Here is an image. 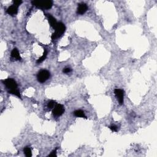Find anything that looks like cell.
I'll list each match as a JSON object with an SVG mask.
<instances>
[{
  "mask_svg": "<svg viewBox=\"0 0 157 157\" xmlns=\"http://www.w3.org/2000/svg\"><path fill=\"white\" fill-rule=\"evenodd\" d=\"M55 32L54 33H53L52 35V39L53 40L60 38V37L63 34L66 28H65V26L63 23H58L57 26L55 27Z\"/></svg>",
  "mask_w": 157,
  "mask_h": 157,
  "instance_id": "6da1fadb",
  "label": "cell"
},
{
  "mask_svg": "<svg viewBox=\"0 0 157 157\" xmlns=\"http://www.w3.org/2000/svg\"><path fill=\"white\" fill-rule=\"evenodd\" d=\"M32 4L38 7L49 9L52 6V1H33Z\"/></svg>",
  "mask_w": 157,
  "mask_h": 157,
  "instance_id": "7a4b0ae2",
  "label": "cell"
},
{
  "mask_svg": "<svg viewBox=\"0 0 157 157\" xmlns=\"http://www.w3.org/2000/svg\"><path fill=\"white\" fill-rule=\"evenodd\" d=\"M50 74L47 70H42L40 72H39V73L38 74V76H37V78H38V81L41 83L45 82L47 80H48V79L50 77Z\"/></svg>",
  "mask_w": 157,
  "mask_h": 157,
  "instance_id": "3957f363",
  "label": "cell"
},
{
  "mask_svg": "<svg viewBox=\"0 0 157 157\" xmlns=\"http://www.w3.org/2000/svg\"><path fill=\"white\" fill-rule=\"evenodd\" d=\"M4 84L6 86V87L9 90L16 89L17 87V85L16 82L12 79H7L4 81Z\"/></svg>",
  "mask_w": 157,
  "mask_h": 157,
  "instance_id": "277c9868",
  "label": "cell"
},
{
  "mask_svg": "<svg viewBox=\"0 0 157 157\" xmlns=\"http://www.w3.org/2000/svg\"><path fill=\"white\" fill-rule=\"evenodd\" d=\"M65 112L64 107L61 104H57L53 109V114L56 116H60Z\"/></svg>",
  "mask_w": 157,
  "mask_h": 157,
  "instance_id": "5b68a950",
  "label": "cell"
},
{
  "mask_svg": "<svg viewBox=\"0 0 157 157\" xmlns=\"http://www.w3.org/2000/svg\"><path fill=\"white\" fill-rule=\"evenodd\" d=\"M114 93L116 97L118 99V102L120 105L123 104V95H124V91L121 89H115L114 91Z\"/></svg>",
  "mask_w": 157,
  "mask_h": 157,
  "instance_id": "8992f818",
  "label": "cell"
},
{
  "mask_svg": "<svg viewBox=\"0 0 157 157\" xmlns=\"http://www.w3.org/2000/svg\"><path fill=\"white\" fill-rule=\"evenodd\" d=\"M88 10V6L86 4H79L78 8H77V13L78 14L82 15L84 14H85L86 12V11Z\"/></svg>",
  "mask_w": 157,
  "mask_h": 157,
  "instance_id": "52a82bcc",
  "label": "cell"
},
{
  "mask_svg": "<svg viewBox=\"0 0 157 157\" xmlns=\"http://www.w3.org/2000/svg\"><path fill=\"white\" fill-rule=\"evenodd\" d=\"M17 11H18V7H17L15 5L13 6H11L9 7L7 9V12L9 15H15L17 13Z\"/></svg>",
  "mask_w": 157,
  "mask_h": 157,
  "instance_id": "ba28073f",
  "label": "cell"
},
{
  "mask_svg": "<svg viewBox=\"0 0 157 157\" xmlns=\"http://www.w3.org/2000/svg\"><path fill=\"white\" fill-rule=\"evenodd\" d=\"M48 18H49V23H50V25H51L53 28H55L58 23L57 22V20H55V18H54V17H53L52 16L50 15V14L48 15Z\"/></svg>",
  "mask_w": 157,
  "mask_h": 157,
  "instance_id": "9c48e42d",
  "label": "cell"
},
{
  "mask_svg": "<svg viewBox=\"0 0 157 157\" xmlns=\"http://www.w3.org/2000/svg\"><path fill=\"white\" fill-rule=\"evenodd\" d=\"M11 56L13 58H15L16 60H21V57H20V54L19 52H18V50L17 49H13V50L11 52Z\"/></svg>",
  "mask_w": 157,
  "mask_h": 157,
  "instance_id": "30bf717a",
  "label": "cell"
},
{
  "mask_svg": "<svg viewBox=\"0 0 157 157\" xmlns=\"http://www.w3.org/2000/svg\"><path fill=\"white\" fill-rule=\"evenodd\" d=\"M74 114L75 116L77 117H82V118H86V117L85 115V114H84V111H82V110H77L76 111L74 112Z\"/></svg>",
  "mask_w": 157,
  "mask_h": 157,
  "instance_id": "8fae6325",
  "label": "cell"
},
{
  "mask_svg": "<svg viewBox=\"0 0 157 157\" xmlns=\"http://www.w3.org/2000/svg\"><path fill=\"white\" fill-rule=\"evenodd\" d=\"M9 93L11 94H12V95H16V96H17L18 97H19L20 98L21 96H20V92L18 91V90H17V88L16 89H13V90H9Z\"/></svg>",
  "mask_w": 157,
  "mask_h": 157,
  "instance_id": "7c38bea8",
  "label": "cell"
},
{
  "mask_svg": "<svg viewBox=\"0 0 157 157\" xmlns=\"http://www.w3.org/2000/svg\"><path fill=\"white\" fill-rule=\"evenodd\" d=\"M24 153L25 154V155L27 157H31L32 154H31V150L29 147H25L24 149Z\"/></svg>",
  "mask_w": 157,
  "mask_h": 157,
  "instance_id": "4fadbf2b",
  "label": "cell"
},
{
  "mask_svg": "<svg viewBox=\"0 0 157 157\" xmlns=\"http://www.w3.org/2000/svg\"><path fill=\"white\" fill-rule=\"evenodd\" d=\"M47 55V52L46 50H44V54H43V55L41 57H40L39 59H38V61H37V63H39L43 62V61H44V60H45V58H46Z\"/></svg>",
  "mask_w": 157,
  "mask_h": 157,
  "instance_id": "5bb4252c",
  "label": "cell"
},
{
  "mask_svg": "<svg viewBox=\"0 0 157 157\" xmlns=\"http://www.w3.org/2000/svg\"><path fill=\"white\" fill-rule=\"evenodd\" d=\"M57 105V103L55 101H50V102L48 103V107H49L50 109H54L55 107V106Z\"/></svg>",
  "mask_w": 157,
  "mask_h": 157,
  "instance_id": "9a60e30c",
  "label": "cell"
},
{
  "mask_svg": "<svg viewBox=\"0 0 157 157\" xmlns=\"http://www.w3.org/2000/svg\"><path fill=\"white\" fill-rule=\"evenodd\" d=\"M22 1H19V0H16V1H14V3L15 6H16L17 7H18V6H20V5L22 4Z\"/></svg>",
  "mask_w": 157,
  "mask_h": 157,
  "instance_id": "2e32d148",
  "label": "cell"
},
{
  "mask_svg": "<svg viewBox=\"0 0 157 157\" xmlns=\"http://www.w3.org/2000/svg\"><path fill=\"white\" fill-rule=\"evenodd\" d=\"M71 71V70L69 68H65L63 70V72L64 73H69Z\"/></svg>",
  "mask_w": 157,
  "mask_h": 157,
  "instance_id": "e0dca14e",
  "label": "cell"
},
{
  "mask_svg": "<svg viewBox=\"0 0 157 157\" xmlns=\"http://www.w3.org/2000/svg\"><path fill=\"white\" fill-rule=\"evenodd\" d=\"M110 129H111L112 131H117V128L115 126H111V127H110Z\"/></svg>",
  "mask_w": 157,
  "mask_h": 157,
  "instance_id": "ac0fdd59",
  "label": "cell"
},
{
  "mask_svg": "<svg viewBox=\"0 0 157 157\" xmlns=\"http://www.w3.org/2000/svg\"><path fill=\"white\" fill-rule=\"evenodd\" d=\"M49 157H56L57 156V154H56V150H55L54 151H53L50 155H49Z\"/></svg>",
  "mask_w": 157,
  "mask_h": 157,
  "instance_id": "d6986e66",
  "label": "cell"
}]
</instances>
